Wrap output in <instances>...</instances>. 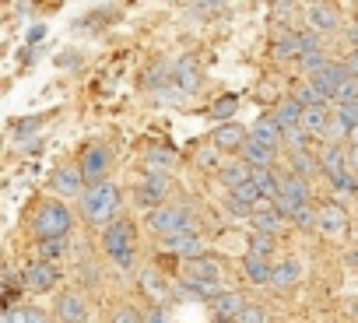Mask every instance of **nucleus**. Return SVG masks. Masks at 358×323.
<instances>
[{
	"label": "nucleus",
	"instance_id": "09e8293b",
	"mask_svg": "<svg viewBox=\"0 0 358 323\" xmlns=\"http://www.w3.org/2000/svg\"><path fill=\"white\" fill-rule=\"evenodd\" d=\"M144 323H172V320H169V313H165L162 306H151V309L144 313Z\"/></svg>",
	"mask_w": 358,
	"mask_h": 323
},
{
	"label": "nucleus",
	"instance_id": "b1692460",
	"mask_svg": "<svg viewBox=\"0 0 358 323\" xmlns=\"http://www.w3.org/2000/svg\"><path fill=\"white\" fill-rule=\"evenodd\" d=\"M327 120H330L327 106H306L302 116H299V127H302L309 137H320V134L327 130Z\"/></svg>",
	"mask_w": 358,
	"mask_h": 323
},
{
	"label": "nucleus",
	"instance_id": "c85d7f7f",
	"mask_svg": "<svg viewBox=\"0 0 358 323\" xmlns=\"http://www.w3.org/2000/svg\"><path fill=\"white\" fill-rule=\"evenodd\" d=\"M271 116H274V123H278L281 130H292V127H299V116H302V106H299L295 99H285V102H281V106H278V109H274Z\"/></svg>",
	"mask_w": 358,
	"mask_h": 323
},
{
	"label": "nucleus",
	"instance_id": "79ce46f5",
	"mask_svg": "<svg viewBox=\"0 0 358 323\" xmlns=\"http://www.w3.org/2000/svg\"><path fill=\"white\" fill-rule=\"evenodd\" d=\"M355 99H358V78H351V74H348V78H344V85L337 88L334 102H337V106H344V102H355Z\"/></svg>",
	"mask_w": 358,
	"mask_h": 323
},
{
	"label": "nucleus",
	"instance_id": "603ef678",
	"mask_svg": "<svg viewBox=\"0 0 358 323\" xmlns=\"http://www.w3.org/2000/svg\"><path fill=\"white\" fill-rule=\"evenodd\" d=\"M344 158H348V169H358V148H348Z\"/></svg>",
	"mask_w": 358,
	"mask_h": 323
},
{
	"label": "nucleus",
	"instance_id": "e433bc0d",
	"mask_svg": "<svg viewBox=\"0 0 358 323\" xmlns=\"http://www.w3.org/2000/svg\"><path fill=\"white\" fill-rule=\"evenodd\" d=\"M281 144H288L292 151H309V134L302 127H292V130L281 134Z\"/></svg>",
	"mask_w": 358,
	"mask_h": 323
},
{
	"label": "nucleus",
	"instance_id": "f03ea898",
	"mask_svg": "<svg viewBox=\"0 0 358 323\" xmlns=\"http://www.w3.org/2000/svg\"><path fill=\"white\" fill-rule=\"evenodd\" d=\"M102 246H106V253L120 264V267H134V257H137V232H134V225L127 222V218H113L109 225H106V232H102Z\"/></svg>",
	"mask_w": 358,
	"mask_h": 323
},
{
	"label": "nucleus",
	"instance_id": "dca6fc26",
	"mask_svg": "<svg viewBox=\"0 0 358 323\" xmlns=\"http://www.w3.org/2000/svg\"><path fill=\"white\" fill-rule=\"evenodd\" d=\"M57 320L60 323H85L88 320V306L78 292H64L57 299Z\"/></svg>",
	"mask_w": 358,
	"mask_h": 323
},
{
	"label": "nucleus",
	"instance_id": "ddd939ff",
	"mask_svg": "<svg viewBox=\"0 0 358 323\" xmlns=\"http://www.w3.org/2000/svg\"><path fill=\"white\" fill-rule=\"evenodd\" d=\"M316 229H320L323 236H344V229H348V211H344L341 204H323V208H316Z\"/></svg>",
	"mask_w": 358,
	"mask_h": 323
},
{
	"label": "nucleus",
	"instance_id": "20e7f679",
	"mask_svg": "<svg viewBox=\"0 0 358 323\" xmlns=\"http://www.w3.org/2000/svg\"><path fill=\"white\" fill-rule=\"evenodd\" d=\"M271 204H274V211H278V215H285V218H288L295 208L309 204V183H306V180H299V176H292V173H288V176H281V180H278V194H274V201H271Z\"/></svg>",
	"mask_w": 358,
	"mask_h": 323
},
{
	"label": "nucleus",
	"instance_id": "c756f323",
	"mask_svg": "<svg viewBox=\"0 0 358 323\" xmlns=\"http://www.w3.org/2000/svg\"><path fill=\"white\" fill-rule=\"evenodd\" d=\"M292 176H299V180H309V176H316L320 173V166H316V158L309 155V151H292Z\"/></svg>",
	"mask_w": 358,
	"mask_h": 323
},
{
	"label": "nucleus",
	"instance_id": "423d86ee",
	"mask_svg": "<svg viewBox=\"0 0 358 323\" xmlns=\"http://www.w3.org/2000/svg\"><path fill=\"white\" fill-rule=\"evenodd\" d=\"M169 190H172L169 173H148V176L137 183L134 197H137V204H144V208H158V204L169 197Z\"/></svg>",
	"mask_w": 358,
	"mask_h": 323
},
{
	"label": "nucleus",
	"instance_id": "aec40b11",
	"mask_svg": "<svg viewBox=\"0 0 358 323\" xmlns=\"http://www.w3.org/2000/svg\"><path fill=\"white\" fill-rule=\"evenodd\" d=\"M306 22H309L313 32H334L341 25V18H337V11L330 4H309L306 8Z\"/></svg>",
	"mask_w": 358,
	"mask_h": 323
},
{
	"label": "nucleus",
	"instance_id": "39448f33",
	"mask_svg": "<svg viewBox=\"0 0 358 323\" xmlns=\"http://www.w3.org/2000/svg\"><path fill=\"white\" fill-rule=\"evenodd\" d=\"M71 211H67V204H60V201H46L43 208H39V215H36V232H39V239H53V236H67L71 232Z\"/></svg>",
	"mask_w": 358,
	"mask_h": 323
},
{
	"label": "nucleus",
	"instance_id": "a211bd4d",
	"mask_svg": "<svg viewBox=\"0 0 358 323\" xmlns=\"http://www.w3.org/2000/svg\"><path fill=\"white\" fill-rule=\"evenodd\" d=\"M281 127L274 123V116H260L253 127H250V141H257V144H264V148H271V151H278L281 148Z\"/></svg>",
	"mask_w": 358,
	"mask_h": 323
},
{
	"label": "nucleus",
	"instance_id": "9b49d317",
	"mask_svg": "<svg viewBox=\"0 0 358 323\" xmlns=\"http://www.w3.org/2000/svg\"><path fill=\"white\" fill-rule=\"evenodd\" d=\"M57 281H60V267H57V264L36 260V264L25 267V285H29L32 292H50Z\"/></svg>",
	"mask_w": 358,
	"mask_h": 323
},
{
	"label": "nucleus",
	"instance_id": "7c9ffc66",
	"mask_svg": "<svg viewBox=\"0 0 358 323\" xmlns=\"http://www.w3.org/2000/svg\"><path fill=\"white\" fill-rule=\"evenodd\" d=\"M271 253H274V236L253 232V236H250V250H246V257H260V260H271Z\"/></svg>",
	"mask_w": 358,
	"mask_h": 323
},
{
	"label": "nucleus",
	"instance_id": "2eb2a0df",
	"mask_svg": "<svg viewBox=\"0 0 358 323\" xmlns=\"http://www.w3.org/2000/svg\"><path fill=\"white\" fill-rule=\"evenodd\" d=\"M246 137H250V134H246V127H239V123H232V120L218 123V127H215V134H211V141H215V148H218V151H239Z\"/></svg>",
	"mask_w": 358,
	"mask_h": 323
},
{
	"label": "nucleus",
	"instance_id": "c03bdc74",
	"mask_svg": "<svg viewBox=\"0 0 358 323\" xmlns=\"http://www.w3.org/2000/svg\"><path fill=\"white\" fill-rule=\"evenodd\" d=\"M288 218H292V222H295L299 229H316V211H313L309 204H302V208H295V211H292Z\"/></svg>",
	"mask_w": 358,
	"mask_h": 323
},
{
	"label": "nucleus",
	"instance_id": "4d7b16f0",
	"mask_svg": "<svg viewBox=\"0 0 358 323\" xmlns=\"http://www.w3.org/2000/svg\"><path fill=\"white\" fill-rule=\"evenodd\" d=\"M348 264H351V267H358V250H351V253H348Z\"/></svg>",
	"mask_w": 358,
	"mask_h": 323
},
{
	"label": "nucleus",
	"instance_id": "bb28decb",
	"mask_svg": "<svg viewBox=\"0 0 358 323\" xmlns=\"http://www.w3.org/2000/svg\"><path fill=\"white\" fill-rule=\"evenodd\" d=\"M243 278L253 285H271V260L260 257H243Z\"/></svg>",
	"mask_w": 358,
	"mask_h": 323
},
{
	"label": "nucleus",
	"instance_id": "72a5a7b5",
	"mask_svg": "<svg viewBox=\"0 0 358 323\" xmlns=\"http://www.w3.org/2000/svg\"><path fill=\"white\" fill-rule=\"evenodd\" d=\"M250 180V166L246 162H232V166H225L222 169V183L232 190V187H239V183H246Z\"/></svg>",
	"mask_w": 358,
	"mask_h": 323
},
{
	"label": "nucleus",
	"instance_id": "5701e85b",
	"mask_svg": "<svg viewBox=\"0 0 358 323\" xmlns=\"http://www.w3.org/2000/svg\"><path fill=\"white\" fill-rule=\"evenodd\" d=\"M250 218H253V232H264V236H274V239L285 232V215H278L274 208H260Z\"/></svg>",
	"mask_w": 358,
	"mask_h": 323
},
{
	"label": "nucleus",
	"instance_id": "f3484780",
	"mask_svg": "<svg viewBox=\"0 0 358 323\" xmlns=\"http://www.w3.org/2000/svg\"><path fill=\"white\" fill-rule=\"evenodd\" d=\"M50 187H53V194H57V197H81L85 180H81V173H78L74 166H64V169H57V173H53Z\"/></svg>",
	"mask_w": 358,
	"mask_h": 323
},
{
	"label": "nucleus",
	"instance_id": "58836bf2",
	"mask_svg": "<svg viewBox=\"0 0 358 323\" xmlns=\"http://www.w3.org/2000/svg\"><path fill=\"white\" fill-rule=\"evenodd\" d=\"M299 64H302V71H306V74H316V71H320V67H327L330 60H327V53H323V50H309V53H302V57H299Z\"/></svg>",
	"mask_w": 358,
	"mask_h": 323
},
{
	"label": "nucleus",
	"instance_id": "4be33fe9",
	"mask_svg": "<svg viewBox=\"0 0 358 323\" xmlns=\"http://www.w3.org/2000/svg\"><path fill=\"white\" fill-rule=\"evenodd\" d=\"M211 302H215V320H218V323H232L236 313L246 306V299H243L239 292H218Z\"/></svg>",
	"mask_w": 358,
	"mask_h": 323
},
{
	"label": "nucleus",
	"instance_id": "cd10ccee",
	"mask_svg": "<svg viewBox=\"0 0 358 323\" xmlns=\"http://www.w3.org/2000/svg\"><path fill=\"white\" fill-rule=\"evenodd\" d=\"M229 201L232 204H239V208H246V211H253V208H260L264 204V197L257 194V187L246 180V183H239V187H232L229 190Z\"/></svg>",
	"mask_w": 358,
	"mask_h": 323
},
{
	"label": "nucleus",
	"instance_id": "a878e982",
	"mask_svg": "<svg viewBox=\"0 0 358 323\" xmlns=\"http://www.w3.org/2000/svg\"><path fill=\"white\" fill-rule=\"evenodd\" d=\"M278 173L274 169H250V183L257 187V194L264 197V201H274V194H278Z\"/></svg>",
	"mask_w": 358,
	"mask_h": 323
},
{
	"label": "nucleus",
	"instance_id": "6ab92c4d",
	"mask_svg": "<svg viewBox=\"0 0 358 323\" xmlns=\"http://www.w3.org/2000/svg\"><path fill=\"white\" fill-rule=\"evenodd\" d=\"M243 162L250 169H274V158H278V151H271V148H264V144H257V141H243Z\"/></svg>",
	"mask_w": 358,
	"mask_h": 323
},
{
	"label": "nucleus",
	"instance_id": "6e6d98bb",
	"mask_svg": "<svg viewBox=\"0 0 358 323\" xmlns=\"http://www.w3.org/2000/svg\"><path fill=\"white\" fill-rule=\"evenodd\" d=\"M348 141H351V148H358V127H351V130H348Z\"/></svg>",
	"mask_w": 358,
	"mask_h": 323
},
{
	"label": "nucleus",
	"instance_id": "f257e3e1",
	"mask_svg": "<svg viewBox=\"0 0 358 323\" xmlns=\"http://www.w3.org/2000/svg\"><path fill=\"white\" fill-rule=\"evenodd\" d=\"M81 211H85L88 222L109 225V222L116 218V211H120V190H116L113 183H106V180L92 183V187L81 194Z\"/></svg>",
	"mask_w": 358,
	"mask_h": 323
},
{
	"label": "nucleus",
	"instance_id": "3c124183",
	"mask_svg": "<svg viewBox=\"0 0 358 323\" xmlns=\"http://www.w3.org/2000/svg\"><path fill=\"white\" fill-rule=\"evenodd\" d=\"M344 67H348V74H351V78H358V50L344 60Z\"/></svg>",
	"mask_w": 358,
	"mask_h": 323
},
{
	"label": "nucleus",
	"instance_id": "2f4dec72",
	"mask_svg": "<svg viewBox=\"0 0 358 323\" xmlns=\"http://www.w3.org/2000/svg\"><path fill=\"white\" fill-rule=\"evenodd\" d=\"M64 250H67V236H53V239H43V243H39V257H43L46 264H57V260L64 257Z\"/></svg>",
	"mask_w": 358,
	"mask_h": 323
},
{
	"label": "nucleus",
	"instance_id": "a18cd8bd",
	"mask_svg": "<svg viewBox=\"0 0 358 323\" xmlns=\"http://www.w3.org/2000/svg\"><path fill=\"white\" fill-rule=\"evenodd\" d=\"M39 123H43V116H29V120H15V134H18V141H25V137H32Z\"/></svg>",
	"mask_w": 358,
	"mask_h": 323
},
{
	"label": "nucleus",
	"instance_id": "49530a36",
	"mask_svg": "<svg viewBox=\"0 0 358 323\" xmlns=\"http://www.w3.org/2000/svg\"><path fill=\"white\" fill-rule=\"evenodd\" d=\"M337 116L344 120V127H348V130H351V127H358V99H355V102L337 106Z\"/></svg>",
	"mask_w": 358,
	"mask_h": 323
},
{
	"label": "nucleus",
	"instance_id": "412c9836",
	"mask_svg": "<svg viewBox=\"0 0 358 323\" xmlns=\"http://www.w3.org/2000/svg\"><path fill=\"white\" fill-rule=\"evenodd\" d=\"M316 166H320V173H323L327 180H334V176L348 173V158H344V148H341V144H327V151L316 158Z\"/></svg>",
	"mask_w": 358,
	"mask_h": 323
},
{
	"label": "nucleus",
	"instance_id": "864d4df0",
	"mask_svg": "<svg viewBox=\"0 0 358 323\" xmlns=\"http://www.w3.org/2000/svg\"><path fill=\"white\" fill-rule=\"evenodd\" d=\"M201 166L204 169H215V151H201Z\"/></svg>",
	"mask_w": 358,
	"mask_h": 323
},
{
	"label": "nucleus",
	"instance_id": "f8f14e48",
	"mask_svg": "<svg viewBox=\"0 0 358 323\" xmlns=\"http://www.w3.org/2000/svg\"><path fill=\"white\" fill-rule=\"evenodd\" d=\"M141 292H144V299H151L155 306H162V302L172 299V285H169V278H165L162 271H155V267L141 271Z\"/></svg>",
	"mask_w": 358,
	"mask_h": 323
},
{
	"label": "nucleus",
	"instance_id": "6e6552de",
	"mask_svg": "<svg viewBox=\"0 0 358 323\" xmlns=\"http://www.w3.org/2000/svg\"><path fill=\"white\" fill-rule=\"evenodd\" d=\"M109 162H113V155H109V148H102V144H92L85 155H81V180L85 183H99L106 173H109Z\"/></svg>",
	"mask_w": 358,
	"mask_h": 323
},
{
	"label": "nucleus",
	"instance_id": "f704fd0d",
	"mask_svg": "<svg viewBox=\"0 0 358 323\" xmlns=\"http://www.w3.org/2000/svg\"><path fill=\"white\" fill-rule=\"evenodd\" d=\"M172 299H179V302H208L194 281H179V285H172Z\"/></svg>",
	"mask_w": 358,
	"mask_h": 323
},
{
	"label": "nucleus",
	"instance_id": "a19ab883",
	"mask_svg": "<svg viewBox=\"0 0 358 323\" xmlns=\"http://www.w3.org/2000/svg\"><path fill=\"white\" fill-rule=\"evenodd\" d=\"M292 99H295V102H299L302 109H306V106H327V102L320 99V92H316V88H313L309 81H306V85H302V88H299V92L292 95Z\"/></svg>",
	"mask_w": 358,
	"mask_h": 323
},
{
	"label": "nucleus",
	"instance_id": "7ed1b4c3",
	"mask_svg": "<svg viewBox=\"0 0 358 323\" xmlns=\"http://www.w3.org/2000/svg\"><path fill=\"white\" fill-rule=\"evenodd\" d=\"M151 232L158 236H176V232H197V215L183 204H172V208H155L148 215Z\"/></svg>",
	"mask_w": 358,
	"mask_h": 323
},
{
	"label": "nucleus",
	"instance_id": "4c0bfd02",
	"mask_svg": "<svg viewBox=\"0 0 358 323\" xmlns=\"http://www.w3.org/2000/svg\"><path fill=\"white\" fill-rule=\"evenodd\" d=\"M4 323H50V320H46V313H39V309H11V313L4 316Z\"/></svg>",
	"mask_w": 358,
	"mask_h": 323
},
{
	"label": "nucleus",
	"instance_id": "9d476101",
	"mask_svg": "<svg viewBox=\"0 0 358 323\" xmlns=\"http://www.w3.org/2000/svg\"><path fill=\"white\" fill-rule=\"evenodd\" d=\"M162 250L194 260L204 253V239H201V232H176V236H162Z\"/></svg>",
	"mask_w": 358,
	"mask_h": 323
},
{
	"label": "nucleus",
	"instance_id": "473e14b6",
	"mask_svg": "<svg viewBox=\"0 0 358 323\" xmlns=\"http://www.w3.org/2000/svg\"><path fill=\"white\" fill-rule=\"evenodd\" d=\"M144 166H148V173H169V169L176 166V155H172L169 148H165V151H162V148H155V151L148 155Z\"/></svg>",
	"mask_w": 358,
	"mask_h": 323
},
{
	"label": "nucleus",
	"instance_id": "1a4fd4ad",
	"mask_svg": "<svg viewBox=\"0 0 358 323\" xmlns=\"http://www.w3.org/2000/svg\"><path fill=\"white\" fill-rule=\"evenodd\" d=\"M222 274H225V264L211 253H201V257L187 260V281L204 285V281H222Z\"/></svg>",
	"mask_w": 358,
	"mask_h": 323
},
{
	"label": "nucleus",
	"instance_id": "13d9d810",
	"mask_svg": "<svg viewBox=\"0 0 358 323\" xmlns=\"http://www.w3.org/2000/svg\"><path fill=\"white\" fill-rule=\"evenodd\" d=\"M351 43H355V46H358V25H355V29H351Z\"/></svg>",
	"mask_w": 358,
	"mask_h": 323
},
{
	"label": "nucleus",
	"instance_id": "de8ad7c7",
	"mask_svg": "<svg viewBox=\"0 0 358 323\" xmlns=\"http://www.w3.org/2000/svg\"><path fill=\"white\" fill-rule=\"evenodd\" d=\"M109 323H144V316H141L137 309H116Z\"/></svg>",
	"mask_w": 358,
	"mask_h": 323
},
{
	"label": "nucleus",
	"instance_id": "4468645a",
	"mask_svg": "<svg viewBox=\"0 0 358 323\" xmlns=\"http://www.w3.org/2000/svg\"><path fill=\"white\" fill-rule=\"evenodd\" d=\"M172 81L179 85V92H183V95H190V92H197L201 88V64L194 60V57H183V60H179L176 67H172Z\"/></svg>",
	"mask_w": 358,
	"mask_h": 323
},
{
	"label": "nucleus",
	"instance_id": "37998d69",
	"mask_svg": "<svg viewBox=\"0 0 358 323\" xmlns=\"http://www.w3.org/2000/svg\"><path fill=\"white\" fill-rule=\"evenodd\" d=\"M330 183H334V190H337V194H348V197H351V194H358V180H355V173H351V169H348V173H341V176H334Z\"/></svg>",
	"mask_w": 358,
	"mask_h": 323
},
{
	"label": "nucleus",
	"instance_id": "ea45409f",
	"mask_svg": "<svg viewBox=\"0 0 358 323\" xmlns=\"http://www.w3.org/2000/svg\"><path fill=\"white\" fill-rule=\"evenodd\" d=\"M232 323H267V309H264V306H250V302H246V306L236 313V320H232Z\"/></svg>",
	"mask_w": 358,
	"mask_h": 323
},
{
	"label": "nucleus",
	"instance_id": "5fc2aeb1",
	"mask_svg": "<svg viewBox=\"0 0 358 323\" xmlns=\"http://www.w3.org/2000/svg\"><path fill=\"white\" fill-rule=\"evenodd\" d=\"M43 36H46V32H43V25H36V29H32V32H29V43H39V39H43Z\"/></svg>",
	"mask_w": 358,
	"mask_h": 323
},
{
	"label": "nucleus",
	"instance_id": "393cba45",
	"mask_svg": "<svg viewBox=\"0 0 358 323\" xmlns=\"http://www.w3.org/2000/svg\"><path fill=\"white\" fill-rule=\"evenodd\" d=\"M302 278V264L299 260H281L278 267H271V285L274 288H292Z\"/></svg>",
	"mask_w": 358,
	"mask_h": 323
},
{
	"label": "nucleus",
	"instance_id": "c9c22d12",
	"mask_svg": "<svg viewBox=\"0 0 358 323\" xmlns=\"http://www.w3.org/2000/svg\"><path fill=\"white\" fill-rule=\"evenodd\" d=\"M236 109H239V99H236V95H222V99L211 106V116H215L218 123H225V120H229Z\"/></svg>",
	"mask_w": 358,
	"mask_h": 323
},
{
	"label": "nucleus",
	"instance_id": "8fccbe9b",
	"mask_svg": "<svg viewBox=\"0 0 358 323\" xmlns=\"http://www.w3.org/2000/svg\"><path fill=\"white\" fill-rule=\"evenodd\" d=\"M18 15L22 18H32L36 15V4H32V0H18Z\"/></svg>",
	"mask_w": 358,
	"mask_h": 323
},
{
	"label": "nucleus",
	"instance_id": "0eeeda50",
	"mask_svg": "<svg viewBox=\"0 0 358 323\" xmlns=\"http://www.w3.org/2000/svg\"><path fill=\"white\" fill-rule=\"evenodd\" d=\"M344 78H348V67L330 60L327 67H320L316 74H309V85L320 92V99H323V102H334V95H337V88L344 85Z\"/></svg>",
	"mask_w": 358,
	"mask_h": 323
}]
</instances>
